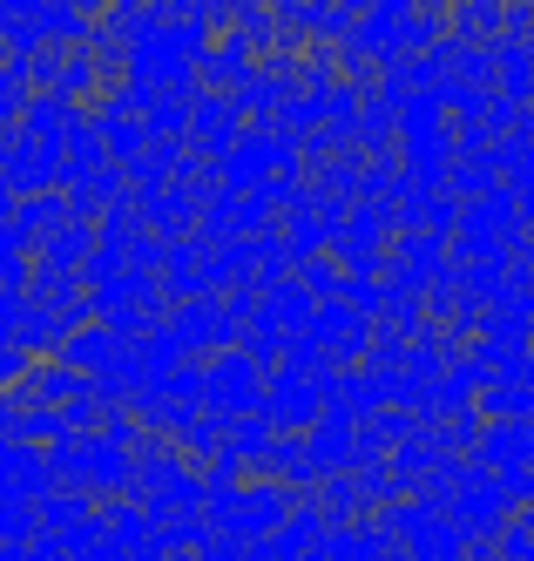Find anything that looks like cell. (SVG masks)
<instances>
[{
	"label": "cell",
	"instance_id": "277c9868",
	"mask_svg": "<svg viewBox=\"0 0 534 561\" xmlns=\"http://www.w3.org/2000/svg\"><path fill=\"white\" fill-rule=\"evenodd\" d=\"M298 439H305V460H311V473H318V480L352 473V420L318 413V426H311V433H298Z\"/></svg>",
	"mask_w": 534,
	"mask_h": 561
},
{
	"label": "cell",
	"instance_id": "5bb4252c",
	"mask_svg": "<svg viewBox=\"0 0 534 561\" xmlns=\"http://www.w3.org/2000/svg\"><path fill=\"white\" fill-rule=\"evenodd\" d=\"M495 561H534L527 514H508V520H501V535H495Z\"/></svg>",
	"mask_w": 534,
	"mask_h": 561
},
{
	"label": "cell",
	"instance_id": "4fadbf2b",
	"mask_svg": "<svg viewBox=\"0 0 534 561\" xmlns=\"http://www.w3.org/2000/svg\"><path fill=\"white\" fill-rule=\"evenodd\" d=\"M292 285H298L311 305H332V298H339V285H345V271H339L332 257H311V264H298V271H292Z\"/></svg>",
	"mask_w": 534,
	"mask_h": 561
},
{
	"label": "cell",
	"instance_id": "7a4b0ae2",
	"mask_svg": "<svg viewBox=\"0 0 534 561\" xmlns=\"http://www.w3.org/2000/svg\"><path fill=\"white\" fill-rule=\"evenodd\" d=\"M258 407H264V373L251 358H237V352L203 358V413L230 426V420H251Z\"/></svg>",
	"mask_w": 534,
	"mask_h": 561
},
{
	"label": "cell",
	"instance_id": "ba28073f",
	"mask_svg": "<svg viewBox=\"0 0 534 561\" xmlns=\"http://www.w3.org/2000/svg\"><path fill=\"white\" fill-rule=\"evenodd\" d=\"M318 541H325V520H318V507H311V494L284 514V528L264 541V554L271 561H305V554H318Z\"/></svg>",
	"mask_w": 534,
	"mask_h": 561
},
{
	"label": "cell",
	"instance_id": "9c48e42d",
	"mask_svg": "<svg viewBox=\"0 0 534 561\" xmlns=\"http://www.w3.org/2000/svg\"><path fill=\"white\" fill-rule=\"evenodd\" d=\"M89 251H95V224H75V217H68V224L48 237V244L34 251V264L55 271V277H75L81 264H89Z\"/></svg>",
	"mask_w": 534,
	"mask_h": 561
},
{
	"label": "cell",
	"instance_id": "52a82bcc",
	"mask_svg": "<svg viewBox=\"0 0 534 561\" xmlns=\"http://www.w3.org/2000/svg\"><path fill=\"white\" fill-rule=\"evenodd\" d=\"M68 224V204H61V190H48V196H21V204H14V217H8V230L21 237V244H27V257L41 251V244H48V237Z\"/></svg>",
	"mask_w": 534,
	"mask_h": 561
},
{
	"label": "cell",
	"instance_id": "8fae6325",
	"mask_svg": "<svg viewBox=\"0 0 534 561\" xmlns=\"http://www.w3.org/2000/svg\"><path fill=\"white\" fill-rule=\"evenodd\" d=\"M258 305H264V318H271V325H277L284 339H292V332H305V325H311V298H305V291L292 285V277H284L277 291H264Z\"/></svg>",
	"mask_w": 534,
	"mask_h": 561
},
{
	"label": "cell",
	"instance_id": "30bf717a",
	"mask_svg": "<svg viewBox=\"0 0 534 561\" xmlns=\"http://www.w3.org/2000/svg\"><path fill=\"white\" fill-rule=\"evenodd\" d=\"M95 514V501L89 494H75V488H48L34 501V535H68L75 520H89Z\"/></svg>",
	"mask_w": 534,
	"mask_h": 561
},
{
	"label": "cell",
	"instance_id": "6da1fadb",
	"mask_svg": "<svg viewBox=\"0 0 534 561\" xmlns=\"http://www.w3.org/2000/svg\"><path fill=\"white\" fill-rule=\"evenodd\" d=\"M318 413H325V373H292V366H271L264 373V407H258V420L271 426V433H311L318 426Z\"/></svg>",
	"mask_w": 534,
	"mask_h": 561
},
{
	"label": "cell",
	"instance_id": "5b68a950",
	"mask_svg": "<svg viewBox=\"0 0 534 561\" xmlns=\"http://www.w3.org/2000/svg\"><path fill=\"white\" fill-rule=\"evenodd\" d=\"M527 454H534V426H480V439H474V460L495 480L527 473Z\"/></svg>",
	"mask_w": 534,
	"mask_h": 561
},
{
	"label": "cell",
	"instance_id": "7c38bea8",
	"mask_svg": "<svg viewBox=\"0 0 534 561\" xmlns=\"http://www.w3.org/2000/svg\"><path fill=\"white\" fill-rule=\"evenodd\" d=\"M277 190L264 183V190H251V196H237V237H271L277 230Z\"/></svg>",
	"mask_w": 534,
	"mask_h": 561
},
{
	"label": "cell",
	"instance_id": "8992f818",
	"mask_svg": "<svg viewBox=\"0 0 534 561\" xmlns=\"http://www.w3.org/2000/svg\"><path fill=\"white\" fill-rule=\"evenodd\" d=\"M487 61H495V95L508 108H527V89H534V55H527V42L501 34V42H487Z\"/></svg>",
	"mask_w": 534,
	"mask_h": 561
},
{
	"label": "cell",
	"instance_id": "3957f363",
	"mask_svg": "<svg viewBox=\"0 0 534 561\" xmlns=\"http://www.w3.org/2000/svg\"><path fill=\"white\" fill-rule=\"evenodd\" d=\"M170 339L183 345V358H217V352H237V332L224 325L217 298H190V305H170Z\"/></svg>",
	"mask_w": 534,
	"mask_h": 561
}]
</instances>
